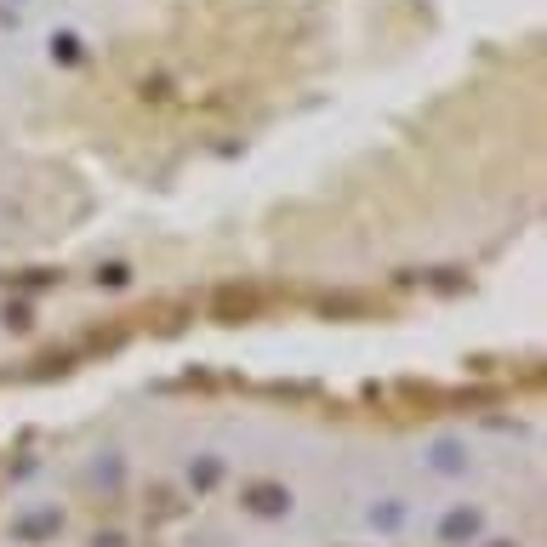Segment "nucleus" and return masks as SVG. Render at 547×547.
<instances>
[{
	"instance_id": "2",
	"label": "nucleus",
	"mask_w": 547,
	"mask_h": 547,
	"mask_svg": "<svg viewBox=\"0 0 547 547\" xmlns=\"http://www.w3.org/2000/svg\"><path fill=\"white\" fill-rule=\"evenodd\" d=\"M257 508H263V513H280L285 496H280V491H257Z\"/></svg>"
},
{
	"instance_id": "1",
	"label": "nucleus",
	"mask_w": 547,
	"mask_h": 547,
	"mask_svg": "<svg viewBox=\"0 0 547 547\" xmlns=\"http://www.w3.org/2000/svg\"><path fill=\"white\" fill-rule=\"evenodd\" d=\"M473 531H479L473 513H451V519H445V536H451V542H456V536H473Z\"/></svg>"
}]
</instances>
